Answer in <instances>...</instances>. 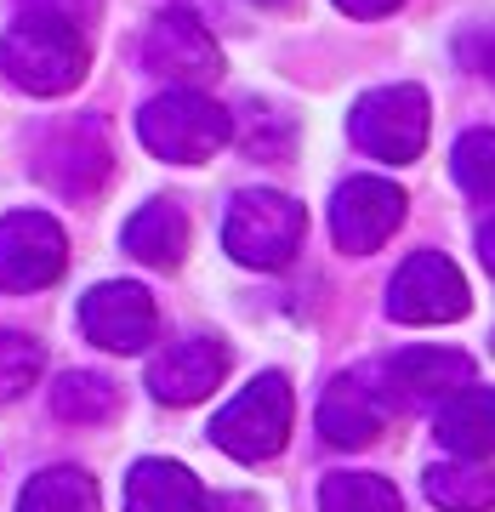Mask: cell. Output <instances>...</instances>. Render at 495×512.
I'll return each instance as SVG.
<instances>
[{"label":"cell","instance_id":"cell-1","mask_svg":"<svg viewBox=\"0 0 495 512\" xmlns=\"http://www.w3.org/2000/svg\"><path fill=\"white\" fill-rule=\"evenodd\" d=\"M0 69H6V80L29 97H63L86 80V69H92V40H86L80 23L23 12V18L6 29V40H0Z\"/></svg>","mask_w":495,"mask_h":512},{"label":"cell","instance_id":"cell-2","mask_svg":"<svg viewBox=\"0 0 495 512\" xmlns=\"http://www.w3.org/2000/svg\"><path fill=\"white\" fill-rule=\"evenodd\" d=\"M137 137L154 160L171 165H205L217 148L234 143V114L211 103L205 92H160L137 114Z\"/></svg>","mask_w":495,"mask_h":512},{"label":"cell","instance_id":"cell-3","mask_svg":"<svg viewBox=\"0 0 495 512\" xmlns=\"http://www.w3.org/2000/svg\"><path fill=\"white\" fill-rule=\"evenodd\" d=\"M302 234H308V217L279 188H245V194H234L228 217H222V245H228V256H234L239 268H257V274L285 268L302 251Z\"/></svg>","mask_w":495,"mask_h":512},{"label":"cell","instance_id":"cell-4","mask_svg":"<svg viewBox=\"0 0 495 512\" xmlns=\"http://www.w3.org/2000/svg\"><path fill=\"white\" fill-rule=\"evenodd\" d=\"M291 416H296L291 382L279 370H262L234 404H222L211 416V444L234 461H274L291 439Z\"/></svg>","mask_w":495,"mask_h":512},{"label":"cell","instance_id":"cell-5","mask_svg":"<svg viewBox=\"0 0 495 512\" xmlns=\"http://www.w3.org/2000/svg\"><path fill=\"white\" fill-rule=\"evenodd\" d=\"M427 131H433V109H427L422 86H376L348 114V137L370 160H387V165L422 160Z\"/></svg>","mask_w":495,"mask_h":512},{"label":"cell","instance_id":"cell-6","mask_svg":"<svg viewBox=\"0 0 495 512\" xmlns=\"http://www.w3.org/2000/svg\"><path fill=\"white\" fill-rule=\"evenodd\" d=\"M69 268V234L46 211H12L0 217V291L29 296L57 285Z\"/></svg>","mask_w":495,"mask_h":512},{"label":"cell","instance_id":"cell-7","mask_svg":"<svg viewBox=\"0 0 495 512\" xmlns=\"http://www.w3.org/2000/svg\"><path fill=\"white\" fill-rule=\"evenodd\" d=\"M143 69L171 80V92H200L222 74V46L194 12H160L143 35Z\"/></svg>","mask_w":495,"mask_h":512},{"label":"cell","instance_id":"cell-8","mask_svg":"<svg viewBox=\"0 0 495 512\" xmlns=\"http://www.w3.org/2000/svg\"><path fill=\"white\" fill-rule=\"evenodd\" d=\"M467 308H473L467 279H461V268L439 251H416L399 274H393V285H387V313H393L399 325H450V319H461Z\"/></svg>","mask_w":495,"mask_h":512},{"label":"cell","instance_id":"cell-9","mask_svg":"<svg viewBox=\"0 0 495 512\" xmlns=\"http://www.w3.org/2000/svg\"><path fill=\"white\" fill-rule=\"evenodd\" d=\"M404 188L387 183V177H348L330 200V239L348 256H370L382 251L393 228L404 222Z\"/></svg>","mask_w":495,"mask_h":512},{"label":"cell","instance_id":"cell-10","mask_svg":"<svg viewBox=\"0 0 495 512\" xmlns=\"http://www.w3.org/2000/svg\"><path fill=\"white\" fill-rule=\"evenodd\" d=\"M109 137L97 120H69V126H57L40 137L35 148V177L57 194H69V200H92L97 188L109 183Z\"/></svg>","mask_w":495,"mask_h":512},{"label":"cell","instance_id":"cell-11","mask_svg":"<svg viewBox=\"0 0 495 512\" xmlns=\"http://www.w3.org/2000/svg\"><path fill=\"white\" fill-rule=\"evenodd\" d=\"M80 330L109 353H143L154 342V330H160V313H154V296L143 285L109 279V285L86 291V302H80Z\"/></svg>","mask_w":495,"mask_h":512},{"label":"cell","instance_id":"cell-12","mask_svg":"<svg viewBox=\"0 0 495 512\" xmlns=\"http://www.w3.org/2000/svg\"><path fill=\"white\" fill-rule=\"evenodd\" d=\"M228 376V348L217 336H183L148 365V393L160 404H200L211 399Z\"/></svg>","mask_w":495,"mask_h":512},{"label":"cell","instance_id":"cell-13","mask_svg":"<svg viewBox=\"0 0 495 512\" xmlns=\"http://www.w3.org/2000/svg\"><path fill=\"white\" fill-rule=\"evenodd\" d=\"M478 365L456 348H404L387 359V393H399L410 404H450L467 393Z\"/></svg>","mask_w":495,"mask_h":512},{"label":"cell","instance_id":"cell-14","mask_svg":"<svg viewBox=\"0 0 495 512\" xmlns=\"http://www.w3.org/2000/svg\"><path fill=\"white\" fill-rule=\"evenodd\" d=\"M387 427V393L370 387L365 376H336L319 399V439L336 450H365Z\"/></svg>","mask_w":495,"mask_h":512},{"label":"cell","instance_id":"cell-15","mask_svg":"<svg viewBox=\"0 0 495 512\" xmlns=\"http://www.w3.org/2000/svg\"><path fill=\"white\" fill-rule=\"evenodd\" d=\"M126 512H211V495L183 461L148 456L126 478Z\"/></svg>","mask_w":495,"mask_h":512},{"label":"cell","instance_id":"cell-16","mask_svg":"<svg viewBox=\"0 0 495 512\" xmlns=\"http://www.w3.org/2000/svg\"><path fill=\"white\" fill-rule=\"evenodd\" d=\"M433 439L456 450L461 461H490L495 456V387H467L433 416Z\"/></svg>","mask_w":495,"mask_h":512},{"label":"cell","instance_id":"cell-17","mask_svg":"<svg viewBox=\"0 0 495 512\" xmlns=\"http://www.w3.org/2000/svg\"><path fill=\"white\" fill-rule=\"evenodd\" d=\"M120 245H126L143 268L171 274V268L188 256V217H183V205H177V200H148L143 211H131Z\"/></svg>","mask_w":495,"mask_h":512},{"label":"cell","instance_id":"cell-18","mask_svg":"<svg viewBox=\"0 0 495 512\" xmlns=\"http://www.w3.org/2000/svg\"><path fill=\"white\" fill-rule=\"evenodd\" d=\"M427 501L439 512H495V467L490 461H439L427 467Z\"/></svg>","mask_w":495,"mask_h":512},{"label":"cell","instance_id":"cell-19","mask_svg":"<svg viewBox=\"0 0 495 512\" xmlns=\"http://www.w3.org/2000/svg\"><path fill=\"white\" fill-rule=\"evenodd\" d=\"M18 512H103V495L86 467H40L23 484Z\"/></svg>","mask_w":495,"mask_h":512},{"label":"cell","instance_id":"cell-20","mask_svg":"<svg viewBox=\"0 0 495 512\" xmlns=\"http://www.w3.org/2000/svg\"><path fill=\"white\" fill-rule=\"evenodd\" d=\"M120 410V387L97 370H63L52 382V416L74 421V427H97V421H114Z\"/></svg>","mask_w":495,"mask_h":512},{"label":"cell","instance_id":"cell-21","mask_svg":"<svg viewBox=\"0 0 495 512\" xmlns=\"http://www.w3.org/2000/svg\"><path fill=\"white\" fill-rule=\"evenodd\" d=\"M319 512H404L399 490L376 473H330L319 484Z\"/></svg>","mask_w":495,"mask_h":512},{"label":"cell","instance_id":"cell-22","mask_svg":"<svg viewBox=\"0 0 495 512\" xmlns=\"http://www.w3.org/2000/svg\"><path fill=\"white\" fill-rule=\"evenodd\" d=\"M450 171L456 183L473 194V200L495 205V131L478 126V131H461V143L450 148Z\"/></svg>","mask_w":495,"mask_h":512},{"label":"cell","instance_id":"cell-23","mask_svg":"<svg viewBox=\"0 0 495 512\" xmlns=\"http://www.w3.org/2000/svg\"><path fill=\"white\" fill-rule=\"evenodd\" d=\"M40 370H46V353H40L35 336H23V330H0V404L23 399V393L40 382Z\"/></svg>","mask_w":495,"mask_h":512},{"label":"cell","instance_id":"cell-24","mask_svg":"<svg viewBox=\"0 0 495 512\" xmlns=\"http://www.w3.org/2000/svg\"><path fill=\"white\" fill-rule=\"evenodd\" d=\"M18 6L23 12H40V18H63V23H80V29H86L103 0H18Z\"/></svg>","mask_w":495,"mask_h":512},{"label":"cell","instance_id":"cell-25","mask_svg":"<svg viewBox=\"0 0 495 512\" xmlns=\"http://www.w3.org/2000/svg\"><path fill=\"white\" fill-rule=\"evenodd\" d=\"M348 18H387V12H399L404 0H336Z\"/></svg>","mask_w":495,"mask_h":512},{"label":"cell","instance_id":"cell-26","mask_svg":"<svg viewBox=\"0 0 495 512\" xmlns=\"http://www.w3.org/2000/svg\"><path fill=\"white\" fill-rule=\"evenodd\" d=\"M478 256H484V268L495 274V222H484V234H478Z\"/></svg>","mask_w":495,"mask_h":512},{"label":"cell","instance_id":"cell-27","mask_svg":"<svg viewBox=\"0 0 495 512\" xmlns=\"http://www.w3.org/2000/svg\"><path fill=\"white\" fill-rule=\"evenodd\" d=\"M257 6H285V0H257Z\"/></svg>","mask_w":495,"mask_h":512}]
</instances>
